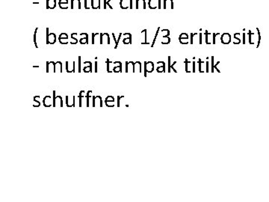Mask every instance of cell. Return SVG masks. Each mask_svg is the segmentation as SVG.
Returning <instances> with one entry per match:
<instances>
[{
    "label": "cell",
    "mask_w": 269,
    "mask_h": 202,
    "mask_svg": "<svg viewBox=\"0 0 269 202\" xmlns=\"http://www.w3.org/2000/svg\"><path fill=\"white\" fill-rule=\"evenodd\" d=\"M78 8V9L81 8L80 0H71V8L73 9V8Z\"/></svg>",
    "instance_id": "cell-2"
},
{
    "label": "cell",
    "mask_w": 269,
    "mask_h": 202,
    "mask_svg": "<svg viewBox=\"0 0 269 202\" xmlns=\"http://www.w3.org/2000/svg\"><path fill=\"white\" fill-rule=\"evenodd\" d=\"M34 68H39V66H33Z\"/></svg>",
    "instance_id": "cell-36"
},
{
    "label": "cell",
    "mask_w": 269,
    "mask_h": 202,
    "mask_svg": "<svg viewBox=\"0 0 269 202\" xmlns=\"http://www.w3.org/2000/svg\"><path fill=\"white\" fill-rule=\"evenodd\" d=\"M156 0H150V2H149V6L151 8H156Z\"/></svg>",
    "instance_id": "cell-9"
},
{
    "label": "cell",
    "mask_w": 269,
    "mask_h": 202,
    "mask_svg": "<svg viewBox=\"0 0 269 202\" xmlns=\"http://www.w3.org/2000/svg\"><path fill=\"white\" fill-rule=\"evenodd\" d=\"M78 72L80 73L81 72V56H78Z\"/></svg>",
    "instance_id": "cell-18"
},
{
    "label": "cell",
    "mask_w": 269,
    "mask_h": 202,
    "mask_svg": "<svg viewBox=\"0 0 269 202\" xmlns=\"http://www.w3.org/2000/svg\"><path fill=\"white\" fill-rule=\"evenodd\" d=\"M53 107H55L56 106V97H55V91H53Z\"/></svg>",
    "instance_id": "cell-15"
},
{
    "label": "cell",
    "mask_w": 269,
    "mask_h": 202,
    "mask_svg": "<svg viewBox=\"0 0 269 202\" xmlns=\"http://www.w3.org/2000/svg\"><path fill=\"white\" fill-rule=\"evenodd\" d=\"M75 65H76V62H73V73L75 72V68H76Z\"/></svg>",
    "instance_id": "cell-34"
},
{
    "label": "cell",
    "mask_w": 269,
    "mask_h": 202,
    "mask_svg": "<svg viewBox=\"0 0 269 202\" xmlns=\"http://www.w3.org/2000/svg\"><path fill=\"white\" fill-rule=\"evenodd\" d=\"M121 97H122L120 96H118V97H117V106H118V107H120V99H121Z\"/></svg>",
    "instance_id": "cell-30"
},
{
    "label": "cell",
    "mask_w": 269,
    "mask_h": 202,
    "mask_svg": "<svg viewBox=\"0 0 269 202\" xmlns=\"http://www.w3.org/2000/svg\"><path fill=\"white\" fill-rule=\"evenodd\" d=\"M78 98H79V105L78 106H79V107H82V97L81 96H78Z\"/></svg>",
    "instance_id": "cell-27"
},
{
    "label": "cell",
    "mask_w": 269,
    "mask_h": 202,
    "mask_svg": "<svg viewBox=\"0 0 269 202\" xmlns=\"http://www.w3.org/2000/svg\"><path fill=\"white\" fill-rule=\"evenodd\" d=\"M147 68L148 69V72H151V71H153V64L152 62H148L147 63Z\"/></svg>",
    "instance_id": "cell-10"
},
{
    "label": "cell",
    "mask_w": 269,
    "mask_h": 202,
    "mask_svg": "<svg viewBox=\"0 0 269 202\" xmlns=\"http://www.w3.org/2000/svg\"><path fill=\"white\" fill-rule=\"evenodd\" d=\"M38 30V28H37L36 29H35V31H34V45H35V46H36V48H38V46L37 45V40H36V34H37Z\"/></svg>",
    "instance_id": "cell-14"
},
{
    "label": "cell",
    "mask_w": 269,
    "mask_h": 202,
    "mask_svg": "<svg viewBox=\"0 0 269 202\" xmlns=\"http://www.w3.org/2000/svg\"><path fill=\"white\" fill-rule=\"evenodd\" d=\"M58 3H67V4H68V0H59Z\"/></svg>",
    "instance_id": "cell-24"
},
{
    "label": "cell",
    "mask_w": 269,
    "mask_h": 202,
    "mask_svg": "<svg viewBox=\"0 0 269 202\" xmlns=\"http://www.w3.org/2000/svg\"><path fill=\"white\" fill-rule=\"evenodd\" d=\"M83 70H84V72H85V73L92 72V63L90 62V64H89V66L84 67Z\"/></svg>",
    "instance_id": "cell-6"
},
{
    "label": "cell",
    "mask_w": 269,
    "mask_h": 202,
    "mask_svg": "<svg viewBox=\"0 0 269 202\" xmlns=\"http://www.w3.org/2000/svg\"><path fill=\"white\" fill-rule=\"evenodd\" d=\"M67 38H68V37H67V34H66V33H61V34L59 35L58 39H67Z\"/></svg>",
    "instance_id": "cell-16"
},
{
    "label": "cell",
    "mask_w": 269,
    "mask_h": 202,
    "mask_svg": "<svg viewBox=\"0 0 269 202\" xmlns=\"http://www.w3.org/2000/svg\"><path fill=\"white\" fill-rule=\"evenodd\" d=\"M58 40H59V42L61 44H67L68 43V38H67V39H58Z\"/></svg>",
    "instance_id": "cell-17"
},
{
    "label": "cell",
    "mask_w": 269,
    "mask_h": 202,
    "mask_svg": "<svg viewBox=\"0 0 269 202\" xmlns=\"http://www.w3.org/2000/svg\"><path fill=\"white\" fill-rule=\"evenodd\" d=\"M98 97H100L99 99L100 100V107H103V100H102V97L98 96Z\"/></svg>",
    "instance_id": "cell-23"
},
{
    "label": "cell",
    "mask_w": 269,
    "mask_h": 202,
    "mask_svg": "<svg viewBox=\"0 0 269 202\" xmlns=\"http://www.w3.org/2000/svg\"><path fill=\"white\" fill-rule=\"evenodd\" d=\"M66 105L67 107H71V106L68 104V96H66Z\"/></svg>",
    "instance_id": "cell-26"
},
{
    "label": "cell",
    "mask_w": 269,
    "mask_h": 202,
    "mask_svg": "<svg viewBox=\"0 0 269 202\" xmlns=\"http://www.w3.org/2000/svg\"><path fill=\"white\" fill-rule=\"evenodd\" d=\"M58 5L61 9H67L68 8V4H67V3H58Z\"/></svg>",
    "instance_id": "cell-11"
},
{
    "label": "cell",
    "mask_w": 269,
    "mask_h": 202,
    "mask_svg": "<svg viewBox=\"0 0 269 202\" xmlns=\"http://www.w3.org/2000/svg\"><path fill=\"white\" fill-rule=\"evenodd\" d=\"M49 72V62H46V73Z\"/></svg>",
    "instance_id": "cell-31"
},
{
    "label": "cell",
    "mask_w": 269,
    "mask_h": 202,
    "mask_svg": "<svg viewBox=\"0 0 269 202\" xmlns=\"http://www.w3.org/2000/svg\"><path fill=\"white\" fill-rule=\"evenodd\" d=\"M129 43H130V38H125L124 40H123V44H129Z\"/></svg>",
    "instance_id": "cell-19"
},
{
    "label": "cell",
    "mask_w": 269,
    "mask_h": 202,
    "mask_svg": "<svg viewBox=\"0 0 269 202\" xmlns=\"http://www.w3.org/2000/svg\"><path fill=\"white\" fill-rule=\"evenodd\" d=\"M111 0H107L106 5H107V6H109V8H111V9H112V8H113V7L111 6V5H110V2H111Z\"/></svg>",
    "instance_id": "cell-20"
},
{
    "label": "cell",
    "mask_w": 269,
    "mask_h": 202,
    "mask_svg": "<svg viewBox=\"0 0 269 202\" xmlns=\"http://www.w3.org/2000/svg\"><path fill=\"white\" fill-rule=\"evenodd\" d=\"M95 36H96V34L94 33H93L92 34V44H95Z\"/></svg>",
    "instance_id": "cell-22"
},
{
    "label": "cell",
    "mask_w": 269,
    "mask_h": 202,
    "mask_svg": "<svg viewBox=\"0 0 269 202\" xmlns=\"http://www.w3.org/2000/svg\"><path fill=\"white\" fill-rule=\"evenodd\" d=\"M115 100V98L114 97L112 96H108L106 98H105V100Z\"/></svg>",
    "instance_id": "cell-21"
},
{
    "label": "cell",
    "mask_w": 269,
    "mask_h": 202,
    "mask_svg": "<svg viewBox=\"0 0 269 202\" xmlns=\"http://www.w3.org/2000/svg\"><path fill=\"white\" fill-rule=\"evenodd\" d=\"M106 2H107V0H104V4H103V8H104V9H106V8H107Z\"/></svg>",
    "instance_id": "cell-29"
},
{
    "label": "cell",
    "mask_w": 269,
    "mask_h": 202,
    "mask_svg": "<svg viewBox=\"0 0 269 202\" xmlns=\"http://www.w3.org/2000/svg\"><path fill=\"white\" fill-rule=\"evenodd\" d=\"M56 41V36H55V34L54 33H50V34H49V38L48 39L46 40V44H54Z\"/></svg>",
    "instance_id": "cell-1"
},
{
    "label": "cell",
    "mask_w": 269,
    "mask_h": 202,
    "mask_svg": "<svg viewBox=\"0 0 269 202\" xmlns=\"http://www.w3.org/2000/svg\"><path fill=\"white\" fill-rule=\"evenodd\" d=\"M56 6V0H49L48 5H46V9H53Z\"/></svg>",
    "instance_id": "cell-4"
},
{
    "label": "cell",
    "mask_w": 269,
    "mask_h": 202,
    "mask_svg": "<svg viewBox=\"0 0 269 202\" xmlns=\"http://www.w3.org/2000/svg\"><path fill=\"white\" fill-rule=\"evenodd\" d=\"M145 8L144 0H137V8Z\"/></svg>",
    "instance_id": "cell-5"
},
{
    "label": "cell",
    "mask_w": 269,
    "mask_h": 202,
    "mask_svg": "<svg viewBox=\"0 0 269 202\" xmlns=\"http://www.w3.org/2000/svg\"><path fill=\"white\" fill-rule=\"evenodd\" d=\"M96 96H93V106L95 107L96 106V103H95V100H96Z\"/></svg>",
    "instance_id": "cell-25"
},
{
    "label": "cell",
    "mask_w": 269,
    "mask_h": 202,
    "mask_svg": "<svg viewBox=\"0 0 269 202\" xmlns=\"http://www.w3.org/2000/svg\"><path fill=\"white\" fill-rule=\"evenodd\" d=\"M33 4H37V5H38V4H39V2H33Z\"/></svg>",
    "instance_id": "cell-35"
},
{
    "label": "cell",
    "mask_w": 269,
    "mask_h": 202,
    "mask_svg": "<svg viewBox=\"0 0 269 202\" xmlns=\"http://www.w3.org/2000/svg\"><path fill=\"white\" fill-rule=\"evenodd\" d=\"M79 42H80L81 44H88V35L87 34L86 37H85L84 38H81L80 40H79Z\"/></svg>",
    "instance_id": "cell-7"
},
{
    "label": "cell",
    "mask_w": 269,
    "mask_h": 202,
    "mask_svg": "<svg viewBox=\"0 0 269 202\" xmlns=\"http://www.w3.org/2000/svg\"><path fill=\"white\" fill-rule=\"evenodd\" d=\"M120 5H121V8L122 9H127V8H129V0H121Z\"/></svg>",
    "instance_id": "cell-3"
},
{
    "label": "cell",
    "mask_w": 269,
    "mask_h": 202,
    "mask_svg": "<svg viewBox=\"0 0 269 202\" xmlns=\"http://www.w3.org/2000/svg\"><path fill=\"white\" fill-rule=\"evenodd\" d=\"M84 8L85 9H90V5L91 6V0H84Z\"/></svg>",
    "instance_id": "cell-8"
},
{
    "label": "cell",
    "mask_w": 269,
    "mask_h": 202,
    "mask_svg": "<svg viewBox=\"0 0 269 202\" xmlns=\"http://www.w3.org/2000/svg\"><path fill=\"white\" fill-rule=\"evenodd\" d=\"M73 107H75V106H76V102H75V100H76V97H75V96L73 97Z\"/></svg>",
    "instance_id": "cell-28"
},
{
    "label": "cell",
    "mask_w": 269,
    "mask_h": 202,
    "mask_svg": "<svg viewBox=\"0 0 269 202\" xmlns=\"http://www.w3.org/2000/svg\"><path fill=\"white\" fill-rule=\"evenodd\" d=\"M68 64H69V62H66V70H67V73H69Z\"/></svg>",
    "instance_id": "cell-32"
},
{
    "label": "cell",
    "mask_w": 269,
    "mask_h": 202,
    "mask_svg": "<svg viewBox=\"0 0 269 202\" xmlns=\"http://www.w3.org/2000/svg\"><path fill=\"white\" fill-rule=\"evenodd\" d=\"M95 72H97V62H95Z\"/></svg>",
    "instance_id": "cell-33"
},
{
    "label": "cell",
    "mask_w": 269,
    "mask_h": 202,
    "mask_svg": "<svg viewBox=\"0 0 269 202\" xmlns=\"http://www.w3.org/2000/svg\"><path fill=\"white\" fill-rule=\"evenodd\" d=\"M111 64V61L109 60V58H107L106 59V64H107V72L108 73H111L112 72V71H111V70H110V66H109V64Z\"/></svg>",
    "instance_id": "cell-13"
},
{
    "label": "cell",
    "mask_w": 269,
    "mask_h": 202,
    "mask_svg": "<svg viewBox=\"0 0 269 202\" xmlns=\"http://www.w3.org/2000/svg\"><path fill=\"white\" fill-rule=\"evenodd\" d=\"M90 93H92V91L91 90H90V91H88V93H87V95H86V98H87V107H89V106H90V104H89V97H90Z\"/></svg>",
    "instance_id": "cell-12"
}]
</instances>
